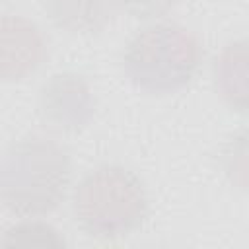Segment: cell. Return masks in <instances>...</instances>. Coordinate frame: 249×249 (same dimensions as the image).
<instances>
[{"instance_id": "cell-1", "label": "cell", "mask_w": 249, "mask_h": 249, "mask_svg": "<svg viewBox=\"0 0 249 249\" xmlns=\"http://www.w3.org/2000/svg\"><path fill=\"white\" fill-rule=\"evenodd\" d=\"M72 181L68 150L47 136L14 140L0 165V196L18 218L51 214L66 198Z\"/></svg>"}, {"instance_id": "cell-6", "label": "cell", "mask_w": 249, "mask_h": 249, "mask_svg": "<svg viewBox=\"0 0 249 249\" xmlns=\"http://www.w3.org/2000/svg\"><path fill=\"white\" fill-rule=\"evenodd\" d=\"M212 80L220 99L239 115H249V39L222 47L212 62Z\"/></svg>"}, {"instance_id": "cell-4", "label": "cell", "mask_w": 249, "mask_h": 249, "mask_svg": "<svg viewBox=\"0 0 249 249\" xmlns=\"http://www.w3.org/2000/svg\"><path fill=\"white\" fill-rule=\"evenodd\" d=\"M93 113L95 95L76 72H56L39 89L37 115L53 132L76 134L89 124Z\"/></svg>"}, {"instance_id": "cell-7", "label": "cell", "mask_w": 249, "mask_h": 249, "mask_svg": "<svg viewBox=\"0 0 249 249\" xmlns=\"http://www.w3.org/2000/svg\"><path fill=\"white\" fill-rule=\"evenodd\" d=\"M49 19L74 35L103 31L119 14V0H41Z\"/></svg>"}, {"instance_id": "cell-9", "label": "cell", "mask_w": 249, "mask_h": 249, "mask_svg": "<svg viewBox=\"0 0 249 249\" xmlns=\"http://www.w3.org/2000/svg\"><path fill=\"white\" fill-rule=\"evenodd\" d=\"M2 243L6 247H62L64 239L51 224L37 218H23V222L6 231Z\"/></svg>"}, {"instance_id": "cell-8", "label": "cell", "mask_w": 249, "mask_h": 249, "mask_svg": "<svg viewBox=\"0 0 249 249\" xmlns=\"http://www.w3.org/2000/svg\"><path fill=\"white\" fill-rule=\"evenodd\" d=\"M220 165L231 185L249 193V130L230 136L220 152Z\"/></svg>"}, {"instance_id": "cell-2", "label": "cell", "mask_w": 249, "mask_h": 249, "mask_svg": "<svg viewBox=\"0 0 249 249\" xmlns=\"http://www.w3.org/2000/svg\"><path fill=\"white\" fill-rule=\"evenodd\" d=\"M148 210L144 181L119 163L89 169L72 191L74 220L93 239L115 241L132 235L144 226Z\"/></svg>"}, {"instance_id": "cell-10", "label": "cell", "mask_w": 249, "mask_h": 249, "mask_svg": "<svg viewBox=\"0 0 249 249\" xmlns=\"http://www.w3.org/2000/svg\"><path fill=\"white\" fill-rule=\"evenodd\" d=\"M119 6H121V14H126L130 18L150 19L167 14V10L173 6V0H119Z\"/></svg>"}, {"instance_id": "cell-5", "label": "cell", "mask_w": 249, "mask_h": 249, "mask_svg": "<svg viewBox=\"0 0 249 249\" xmlns=\"http://www.w3.org/2000/svg\"><path fill=\"white\" fill-rule=\"evenodd\" d=\"M47 58V39L31 19L18 14L2 16L0 76L19 82L31 76Z\"/></svg>"}, {"instance_id": "cell-3", "label": "cell", "mask_w": 249, "mask_h": 249, "mask_svg": "<svg viewBox=\"0 0 249 249\" xmlns=\"http://www.w3.org/2000/svg\"><path fill=\"white\" fill-rule=\"evenodd\" d=\"M202 58V45L191 29L173 21H154L126 41L121 64L138 89L169 95L195 80Z\"/></svg>"}]
</instances>
